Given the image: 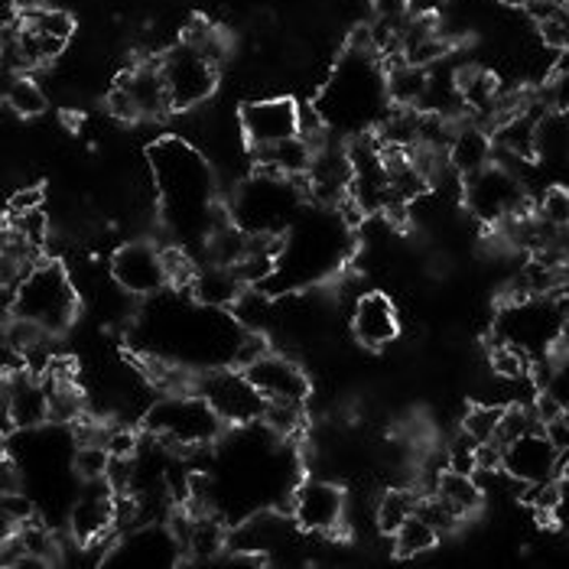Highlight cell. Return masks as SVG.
<instances>
[{"mask_svg": "<svg viewBox=\"0 0 569 569\" xmlns=\"http://www.w3.org/2000/svg\"><path fill=\"white\" fill-rule=\"evenodd\" d=\"M368 3H371L375 17H381V20H403V17H410L407 13L410 0H368Z\"/></svg>", "mask_w": 569, "mask_h": 569, "instance_id": "obj_41", "label": "cell"}, {"mask_svg": "<svg viewBox=\"0 0 569 569\" xmlns=\"http://www.w3.org/2000/svg\"><path fill=\"white\" fill-rule=\"evenodd\" d=\"M7 228H13L17 234H23L27 241H33V244H46V234H49V221H46L43 209H33V212H23V216H10V224Z\"/></svg>", "mask_w": 569, "mask_h": 569, "instance_id": "obj_34", "label": "cell"}, {"mask_svg": "<svg viewBox=\"0 0 569 569\" xmlns=\"http://www.w3.org/2000/svg\"><path fill=\"white\" fill-rule=\"evenodd\" d=\"M501 3H508V7H530V3H533V0H501Z\"/></svg>", "mask_w": 569, "mask_h": 569, "instance_id": "obj_45", "label": "cell"}, {"mask_svg": "<svg viewBox=\"0 0 569 569\" xmlns=\"http://www.w3.org/2000/svg\"><path fill=\"white\" fill-rule=\"evenodd\" d=\"M462 202L466 209L482 221V224H498L508 216H518V212H530L525 192V179L508 170L505 163H488L479 173L466 176L462 182Z\"/></svg>", "mask_w": 569, "mask_h": 569, "instance_id": "obj_3", "label": "cell"}, {"mask_svg": "<svg viewBox=\"0 0 569 569\" xmlns=\"http://www.w3.org/2000/svg\"><path fill=\"white\" fill-rule=\"evenodd\" d=\"M133 94L137 108H140V118H163L167 111H173V101H170V88L163 82V72H160V62H143L131 72L121 76V82Z\"/></svg>", "mask_w": 569, "mask_h": 569, "instance_id": "obj_13", "label": "cell"}, {"mask_svg": "<svg viewBox=\"0 0 569 569\" xmlns=\"http://www.w3.org/2000/svg\"><path fill=\"white\" fill-rule=\"evenodd\" d=\"M49 423V391L33 371L3 375V437Z\"/></svg>", "mask_w": 569, "mask_h": 569, "instance_id": "obj_7", "label": "cell"}, {"mask_svg": "<svg viewBox=\"0 0 569 569\" xmlns=\"http://www.w3.org/2000/svg\"><path fill=\"white\" fill-rule=\"evenodd\" d=\"M0 491H23V476L17 472L10 459L3 462V472H0Z\"/></svg>", "mask_w": 569, "mask_h": 569, "instance_id": "obj_43", "label": "cell"}, {"mask_svg": "<svg viewBox=\"0 0 569 569\" xmlns=\"http://www.w3.org/2000/svg\"><path fill=\"white\" fill-rule=\"evenodd\" d=\"M537 30H540L543 46H550V49H569V0L550 20L537 23Z\"/></svg>", "mask_w": 569, "mask_h": 569, "instance_id": "obj_33", "label": "cell"}, {"mask_svg": "<svg viewBox=\"0 0 569 569\" xmlns=\"http://www.w3.org/2000/svg\"><path fill=\"white\" fill-rule=\"evenodd\" d=\"M231 312H234V322L244 326L248 332H263V326L273 319L270 316V300L263 293H258L254 287H244L241 290V297L231 303Z\"/></svg>", "mask_w": 569, "mask_h": 569, "instance_id": "obj_24", "label": "cell"}, {"mask_svg": "<svg viewBox=\"0 0 569 569\" xmlns=\"http://www.w3.org/2000/svg\"><path fill=\"white\" fill-rule=\"evenodd\" d=\"M49 332H46L40 322H33V319H27V316H7V322H3V346L7 349H17V351H27L33 349L40 339H46Z\"/></svg>", "mask_w": 569, "mask_h": 569, "instance_id": "obj_27", "label": "cell"}, {"mask_svg": "<svg viewBox=\"0 0 569 569\" xmlns=\"http://www.w3.org/2000/svg\"><path fill=\"white\" fill-rule=\"evenodd\" d=\"M290 511H293V521L309 533H332L336 527H342V518H346V495L332 482L307 479L293 491Z\"/></svg>", "mask_w": 569, "mask_h": 569, "instance_id": "obj_10", "label": "cell"}, {"mask_svg": "<svg viewBox=\"0 0 569 569\" xmlns=\"http://www.w3.org/2000/svg\"><path fill=\"white\" fill-rule=\"evenodd\" d=\"M501 410L505 407H498V403H476V407H469L466 417H462V430L472 433L479 442H491V439L498 437Z\"/></svg>", "mask_w": 569, "mask_h": 569, "instance_id": "obj_28", "label": "cell"}, {"mask_svg": "<svg viewBox=\"0 0 569 569\" xmlns=\"http://www.w3.org/2000/svg\"><path fill=\"white\" fill-rule=\"evenodd\" d=\"M557 466H560V452L543 430H530L515 442H508L501 459V472L521 485L557 479Z\"/></svg>", "mask_w": 569, "mask_h": 569, "instance_id": "obj_9", "label": "cell"}, {"mask_svg": "<svg viewBox=\"0 0 569 569\" xmlns=\"http://www.w3.org/2000/svg\"><path fill=\"white\" fill-rule=\"evenodd\" d=\"M433 495H439L462 521L472 518L485 501V491L482 485H479V479H476V476H466V472H452V469H446V472L439 476L437 491H433Z\"/></svg>", "mask_w": 569, "mask_h": 569, "instance_id": "obj_18", "label": "cell"}, {"mask_svg": "<svg viewBox=\"0 0 569 569\" xmlns=\"http://www.w3.org/2000/svg\"><path fill=\"white\" fill-rule=\"evenodd\" d=\"M23 17V23L30 27V30H37V33H46V37H56V40H72V33H76V20H72V13L69 10H59V7H33V10H27V13H20Z\"/></svg>", "mask_w": 569, "mask_h": 569, "instance_id": "obj_22", "label": "cell"}, {"mask_svg": "<svg viewBox=\"0 0 569 569\" xmlns=\"http://www.w3.org/2000/svg\"><path fill=\"white\" fill-rule=\"evenodd\" d=\"M108 466H111V452H108V446L82 442V446L76 449V476H79L82 482H98V479H104Z\"/></svg>", "mask_w": 569, "mask_h": 569, "instance_id": "obj_31", "label": "cell"}, {"mask_svg": "<svg viewBox=\"0 0 569 569\" xmlns=\"http://www.w3.org/2000/svg\"><path fill=\"white\" fill-rule=\"evenodd\" d=\"M267 339H263V332H248V336H241L238 339V346H234V351H231V361L244 371L248 365H254L258 358H263L267 355Z\"/></svg>", "mask_w": 569, "mask_h": 569, "instance_id": "obj_37", "label": "cell"}, {"mask_svg": "<svg viewBox=\"0 0 569 569\" xmlns=\"http://www.w3.org/2000/svg\"><path fill=\"white\" fill-rule=\"evenodd\" d=\"M3 104L17 118H37L46 111V94L27 72H13L3 86Z\"/></svg>", "mask_w": 569, "mask_h": 569, "instance_id": "obj_20", "label": "cell"}, {"mask_svg": "<svg viewBox=\"0 0 569 569\" xmlns=\"http://www.w3.org/2000/svg\"><path fill=\"white\" fill-rule=\"evenodd\" d=\"M140 449V439L133 430H124V427H114L111 437H108V452L111 456H137Z\"/></svg>", "mask_w": 569, "mask_h": 569, "instance_id": "obj_40", "label": "cell"}, {"mask_svg": "<svg viewBox=\"0 0 569 569\" xmlns=\"http://www.w3.org/2000/svg\"><path fill=\"white\" fill-rule=\"evenodd\" d=\"M0 518H3V533H13L23 525L37 521V505L23 491H3L0 495Z\"/></svg>", "mask_w": 569, "mask_h": 569, "instance_id": "obj_30", "label": "cell"}, {"mask_svg": "<svg viewBox=\"0 0 569 569\" xmlns=\"http://www.w3.org/2000/svg\"><path fill=\"white\" fill-rule=\"evenodd\" d=\"M189 290H192V297L206 309H231V303L241 297L244 283L238 280V273L231 267L209 263L206 270L196 273V280H192Z\"/></svg>", "mask_w": 569, "mask_h": 569, "instance_id": "obj_16", "label": "cell"}, {"mask_svg": "<svg viewBox=\"0 0 569 569\" xmlns=\"http://www.w3.org/2000/svg\"><path fill=\"white\" fill-rule=\"evenodd\" d=\"M488 365H491V375L501 381H525L530 375V355L518 346H508V342H498L491 349Z\"/></svg>", "mask_w": 569, "mask_h": 569, "instance_id": "obj_25", "label": "cell"}, {"mask_svg": "<svg viewBox=\"0 0 569 569\" xmlns=\"http://www.w3.org/2000/svg\"><path fill=\"white\" fill-rule=\"evenodd\" d=\"M104 108H108V114H111L114 121H124V124H131V121L140 118V108H137L133 94L124 86H114L111 91H108Z\"/></svg>", "mask_w": 569, "mask_h": 569, "instance_id": "obj_36", "label": "cell"}, {"mask_svg": "<svg viewBox=\"0 0 569 569\" xmlns=\"http://www.w3.org/2000/svg\"><path fill=\"white\" fill-rule=\"evenodd\" d=\"M261 420L273 437L290 439L303 427V403H293V400H267Z\"/></svg>", "mask_w": 569, "mask_h": 569, "instance_id": "obj_23", "label": "cell"}, {"mask_svg": "<svg viewBox=\"0 0 569 569\" xmlns=\"http://www.w3.org/2000/svg\"><path fill=\"white\" fill-rule=\"evenodd\" d=\"M530 430H543V427L537 423L533 410L525 407V403H508V407L501 410V423H498V437H495V442L508 446V442H515V439L525 437Z\"/></svg>", "mask_w": 569, "mask_h": 569, "instance_id": "obj_26", "label": "cell"}, {"mask_svg": "<svg viewBox=\"0 0 569 569\" xmlns=\"http://www.w3.org/2000/svg\"><path fill=\"white\" fill-rule=\"evenodd\" d=\"M248 381L261 391L263 400H293V403H307L309 397V378L307 371L283 358L267 351L263 358H258L254 365L244 368Z\"/></svg>", "mask_w": 569, "mask_h": 569, "instance_id": "obj_11", "label": "cell"}, {"mask_svg": "<svg viewBox=\"0 0 569 569\" xmlns=\"http://www.w3.org/2000/svg\"><path fill=\"white\" fill-rule=\"evenodd\" d=\"M351 332L365 349H388L400 336V319L395 303L385 293H365L355 300L351 312Z\"/></svg>", "mask_w": 569, "mask_h": 569, "instance_id": "obj_12", "label": "cell"}, {"mask_svg": "<svg viewBox=\"0 0 569 569\" xmlns=\"http://www.w3.org/2000/svg\"><path fill=\"white\" fill-rule=\"evenodd\" d=\"M111 277L114 283L131 297H157L163 287H170L163 251L150 241H128L111 258Z\"/></svg>", "mask_w": 569, "mask_h": 569, "instance_id": "obj_6", "label": "cell"}, {"mask_svg": "<svg viewBox=\"0 0 569 569\" xmlns=\"http://www.w3.org/2000/svg\"><path fill=\"white\" fill-rule=\"evenodd\" d=\"M76 309H79V293L66 267L59 261H40L20 283L10 312L40 322L49 336H59L76 322Z\"/></svg>", "mask_w": 569, "mask_h": 569, "instance_id": "obj_1", "label": "cell"}, {"mask_svg": "<svg viewBox=\"0 0 569 569\" xmlns=\"http://www.w3.org/2000/svg\"><path fill=\"white\" fill-rule=\"evenodd\" d=\"M231 270L238 273V280H241L244 287H258L267 277H273L277 258H273V254H244Z\"/></svg>", "mask_w": 569, "mask_h": 569, "instance_id": "obj_32", "label": "cell"}, {"mask_svg": "<svg viewBox=\"0 0 569 569\" xmlns=\"http://www.w3.org/2000/svg\"><path fill=\"white\" fill-rule=\"evenodd\" d=\"M13 10H20V13H27V10H33V7H43L40 0H7Z\"/></svg>", "mask_w": 569, "mask_h": 569, "instance_id": "obj_44", "label": "cell"}, {"mask_svg": "<svg viewBox=\"0 0 569 569\" xmlns=\"http://www.w3.org/2000/svg\"><path fill=\"white\" fill-rule=\"evenodd\" d=\"M238 121L251 147L280 143L300 133V104L293 98H258L241 108Z\"/></svg>", "mask_w": 569, "mask_h": 569, "instance_id": "obj_8", "label": "cell"}, {"mask_svg": "<svg viewBox=\"0 0 569 569\" xmlns=\"http://www.w3.org/2000/svg\"><path fill=\"white\" fill-rule=\"evenodd\" d=\"M224 547H228V530L221 527L216 515H189V527L182 537V553H189L199 563H209Z\"/></svg>", "mask_w": 569, "mask_h": 569, "instance_id": "obj_17", "label": "cell"}, {"mask_svg": "<svg viewBox=\"0 0 569 569\" xmlns=\"http://www.w3.org/2000/svg\"><path fill=\"white\" fill-rule=\"evenodd\" d=\"M543 433H547V439L557 446V452H560V456H567L569 452V423L563 420V417H560V420H553V423H547V427H543Z\"/></svg>", "mask_w": 569, "mask_h": 569, "instance_id": "obj_42", "label": "cell"}, {"mask_svg": "<svg viewBox=\"0 0 569 569\" xmlns=\"http://www.w3.org/2000/svg\"><path fill=\"white\" fill-rule=\"evenodd\" d=\"M449 160L456 167V173L472 176L485 170L491 160H495V137L485 131L482 124H472V121H459V131L449 143Z\"/></svg>", "mask_w": 569, "mask_h": 569, "instance_id": "obj_14", "label": "cell"}, {"mask_svg": "<svg viewBox=\"0 0 569 569\" xmlns=\"http://www.w3.org/2000/svg\"><path fill=\"white\" fill-rule=\"evenodd\" d=\"M533 216L543 221L547 228H557V231L569 228V189H563V186H550V189L540 196Z\"/></svg>", "mask_w": 569, "mask_h": 569, "instance_id": "obj_29", "label": "cell"}, {"mask_svg": "<svg viewBox=\"0 0 569 569\" xmlns=\"http://www.w3.org/2000/svg\"><path fill=\"white\" fill-rule=\"evenodd\" d=\"M437 543H439L437 530L427 525L420 515H410V518L400 525V530L395 533V557H400V560H413V557L430 553Z\"/></svg>", "mask_w": 569, "mask_h": 569, "instance_id": "obj_21", "label": "cell"}, {"mask_svg": "<svg viewBox=\"0 0 569 569\" xmlns=\"http://www.w3.org/2000/svg\"><path fill=\"white\" fill-rule=\"evenodd\" d=\"M530 410H533L537 423H540V427H547V423H553V420H560V417H563L567 403H563L560 397L553 395L550 388H543V391H537L533 403H530Z\"/></svg>", "mask_w": 569, "mask_h": 569, "instance_id": "obj_38", "label": "cell"}, {"mask_svg": "<svg viewBox=\"0 0 569 569\" xmlns=\"http://www.w3.org/2000/svg\"><path fill=\"white\" fill-rule=\"evenodd\" d=\"M221 423L224 420L202 395H167L147 413V430L163 446H170L173 452L186 449V446L216 442Z\"/></svg>", "mask_w": 569, "mask_h": 569, "instance_id": "obj_2", "label": "cell"}, {"mask_svg": "<svg viewBox=\"0 0 569 569\" xmlns=\"http://www.w3.org/2000/svg\"><path fill=\"white\" fill-rule=\"evenodd\" d=\"M385 69V88H388V101L397 108H420L427 88H430V69L410 66L403 56H391L381 62Z\"/></svg>", "mask_w": 569, "mask_h": 569, "instance_id": "obj_15", "label": "cell"}, {"mask_svg": "<svg viewBox=\"0 0 569 569\" xmlns=\"http://www.w3.org/2000/svg\"><path fill=\"white\" fill-rule=\"evenodd\" d=\"M196 395H202L219 413L224 423H248V420H261L267 400L261 391L248 381L244 371H209L196 381Z\"/></svg>", "mask_w": 569, "mask_h": 569, "instance_id": "obj_5", "label": "cell"}, {"mask_svg": "<svg viewBox=\"0 0 569 569\" xmlns=\"http://www.w3.org/2000/svg\"><path fill=\"white\" fill-rule=\"evenodd\" d=\"M420 491L417 488H391V491H385L381 498H378V505H375V521H378V530L381 533H388V537H395L400 525L410 518V515H417V508H420Z\"/></svg>", "mask_w": 569, "mask_h": 569, "instance_id": "obj_19", "label": "cell"}, {"mask_svg": "<svg viewBox=\"0 0 569 569\" xmlns=\"http://www.w3.org/2000/svg\"><path fill=\"white\" fill-rule=\"evenodd\" d=\"M563 420H567V423H569V403H567V410H563Z\"/></svg>", "mask_w": 569, "mask_h": 569, "instance_id": "obj_46", "label": "cell"}, {"mask_svg": "<svg viewBox=\"0 0 569 569\" xmlns=\"http://www.w3.org/2000/svg\"><path fill=\"white\" fill-rule=\"evenodd\" d=\"M46 192L40 186H27V189H17L7 202L10 216H23V212H33V209H43Z\"/></svg>", "mask_w": 569, "mask_h": 569, "instance_id": "obj_39", "label": "cell"}, {"mask_svg": "<svg viewBox=\"0 0 569 569\" xmlns=\"http://www.w3.org/2000/svg\"><path fill=\"white\" fill-rule=\"evenodd\" d=\"M163 267H167V277H170L173 287H192V280L199 273V267L189 261L179 248H167L163 251Z\"/></svg>", "mask_w": 569, "mask_h": 569, "instance_id": "obj_35", "label": "cell"}, {"mask_svg": "<svg viewBox=\"0 0 569 569\" xmlns=\"http://www.w3.org/2000/svg\"><path fill=\"white\" fill-rule=\"evenodd\" d=\"M160 72H163V82L170 88L173 111H186V108L209 101L216 86H219V66H212L199 49H192L189 43H179L170 52H163Z\"/></svg>", "mask_w": 569, "mask_h": 569, "instance_id": "obj_4", "label": "cell"}]
</instances>
